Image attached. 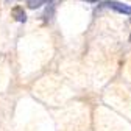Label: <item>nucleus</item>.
I'll return each mask as SVG.
<instances>
[{"mask_svg":"<svg viewBox=\"0 0 131 131\" xmlns=\"http://www.w3.org/2000/svg\"><path fill=\"white\" fill-rule=\"evenodd\" d=\"M105 6L117 11L120 14H131V6L129 5H123L120 2H116V0H108V2H105Z\"/></svg>","mask_w":131,"mask_h":131,"instance_id":"f257e3e1","label":"nucleus"},{"mask_svg":"<svg viewBox=\"0 0 131 131\" xmlns=\"http://www.w3.org/2000/svg\"><path fill=\"white\" fill-rule=\"evenodd\" d=\"M11 13H13V17L17 22H25L27 20V14H25V11H24L22 6H14Z\"/></svg>","mask_w":131,"mask_h":131,"instance_id":"f03ea898","label":"nucleus"},{"mask_svg":"<svg viewBox=\"0 0 131 131\" xmlns=\"http://www.w3.org/2000/svg\"><path fill=\"white\" fill-rule=\"evenodd\" d=\"M52 0H27V5L31 8V9H35V8H39L45 3H50Z\"/></svg>","mask_w":131,"mask_h":131,"instance_id":"7ed1b4c3","label":"nucleus"},{"mask_svg":"<svg viewBox=\"0 0 131 131\" xmlns=\"http://www.w3.org/2000/svg\"><path fill=\"white\" fill-rule=\"evenodd\" d=\"M84 2H89V3H95V2H98V0H84Z\"/></svg>","mask_w":131,"mask_h":131,"instance_id":"20e7f679","label":"nucleus"}]
</instances>
